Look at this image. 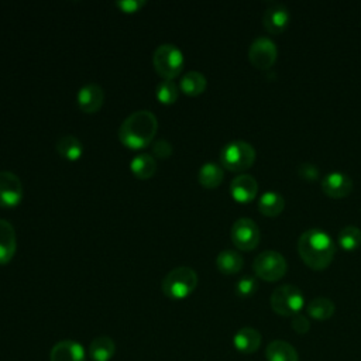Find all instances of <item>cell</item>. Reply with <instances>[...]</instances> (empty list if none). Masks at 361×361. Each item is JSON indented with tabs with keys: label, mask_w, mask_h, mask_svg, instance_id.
Instances as JSON below:
<instances>
[{
	"label": "cell",
	"mask_w": 361,
	"mask_h": 361,
	"mask_svg": "<svg viewBox=\"0 0 361 361\" xmlns=\"http://www.w3.org/2000/svg\"><path fill=\"white\" fill-rule=\"evenodd\" d=\"M298 252L310 269L322 271L331 264L336 254V243L329 233L320 228H310L300 234Z\"/></svg>",
	"instance_id": "obj_1"
},
{
	"label": "cell",
	"mask_w": 361,
	"mask_h": 361,
	"mask_svg": "<svg viewBox=\"0 0 361 361\" xmlns=\"http://www.w3.org/2000/svg\"><path fill=\"white\" fill-rule=\"evenodd\" d=\"M158 130V120L149 110H137L127 116L118 127L120 142L131 149H141L151 144Z\"/></svg>",
	"instance_id": "obj_2"
},
{
	"label": "cell",
	"mask_w": 361,
	"mask_h": 361,
	"mask_svg": "<svg viewBox=\"0 0 361 361\" xmlns=\"http://www.w3.org/2000/svg\"><path fill=\"white\" fill-rule=\"evenodd\" d=\"M197 286V274L190 267H176L162 279L161 289L169 299L180 300L188 298Z\"/></svg>",
	"instance_id": "obj_3"
},
{
	"label": "cell",
	"mask_w": 361,
	"mask_h": 361,
	"mask_svg": "<svg viewBox=\"0 0 361 361\" xmlns=\"http://www.w3.org/2000/svg\"><path fill=\"white\" fill-rule=\"evenodd\" d=\"M183 63V54L175 44H161L152 54L154 69L164 79L176 78L182 72Z\"/></svg>",
	"instance_id": "obj_4"
},
{
	"label": "cell",
	"mask_w": 361,
	"mask_h": 361,
	"mask_svg": "<svg viewBox=\"0 0 361 361\" xmlns=\"http://www.w3.org/2000/svg\"><path fill=\"white\" fill-rule=\"evenodd\" d=\"M255 161V149L247 141H231L220 151L221 166L231 172H241L248 169Z\"/></svg>",
	"instance_id": "obj_5"
},
{
	"label": "cell",
	"mask_w": 361,
	"mask_h": 361,
	"mask_svg": "<svg viewBox=\"0 0 361 361\" xmlns=\"http://www.w3.org/2000/svg\"><path fill=\"white\" fill-rule=\"evenodd\" d=\"M269 303L272 310L285 317H293L300 313L305 305V296L302 290L295 285H282L278 286L269 298Z\"/></svg>",
	"instance_id": "obj_6"
},
{
	"label": "cell",
	"mask_w": 361,
	"mask_h": 361,
	"mask_svg": "<svg viewBox=\"0 0 361 361\" xmlns=\"http://www.w3.org/2000/svg\"><path fill=\"white\" fill-rule=\"evenodd\" d=\"M252 269L259 279L265 282H275L285 276L288 264L285 257L278 251L265 250L255 257L252 262Z\"/></svg>",
	"instance_id": "obj_7"
},
{
	"label": "cell",
	"mask_w": 361,
	"mask_h": 361,
	"mask_svg": "<svg viewBox=\"0 0 361 361\" xmlns=\"http://www.w3.org/2000/svg\"><path fill=\"white\" fill-rule=\"evenodd\" d=\"M230 235L233 244L243 251L254 250L259 244L261 238V233L257 223L247 217H241L233 223Z\"/></svg>",
	"instance_id": "obj_8"
},
{
	"label": "cell",
	"mask_w": 361,
	"mask_h": 361,
	"mask_svg": "<svg viewBox=\"0 0 361 361\" xmlns=\"http://www.w3.org/2000/svg\"><path fill=\"white\" fill-rule=\"evenodd\" d=\"M278 56V49L271 38L259 37L252 41L248 49V59L257 69L267 71L274 66Z\"/></svg>",
	"instance_id": "obj_9"
},
{
	"label": "cell",
	"mask_w": 361,
	"mask_h": 361,
	"mask_svg": "<svg viewBox=\"0 0 361 361\" xmlns=\"http://www.w3.org/2000/svg\"><path fill=\"white\" fill-rule=\"evenodd\" d=\"M23 199L20 178L10 171H0V206L14 207Z\"/></svg>",
	"instance_id": "obj_10"
},
{
	"label": "cell",
	"mask_w": 361,
	"mask_h": 361,
	"mask_svg": "<svg viewBox=\"0 0 361 361\" xmlns=\"http://www.w3.org/2000/svg\"><path fill=\"white\" fill-rule=\"evenodd\" d=\"M289 21H290L289 10L281 3H271L265 8L262 16L264 28L274 35L282 34L289 25Z\"/></svg>",
	"instance_id": "obj_11"
},
{
	"label": "cell",
	"mask_w": 361,
	"mask_h": 361,
	"mask_svg": "<svg viewBox=\"0 0 361 361\" xmlns=\"http://www.w3.org/2000/svg\"><path fill=\"white\" fill-rule=\"evenodd\" d=\"M322 190L331 199H343L353 192V180L343 172H331L323 178Z\"/></svg>",
	"instance_id": "obj_12"
},
{
	"label": "cell",
	"mask_w": 361,
	"mask_h": 361,
	"mask_svg": "<svg viewBox=\"0 0 361 361\" xmlns=\"http://www.w3.org/2000/svg\"><path fill=\"white\" fill-rule=\"evenodd\" d=\"M76 102L82 111L89 114L96 113L104 102V90L97 83L83 85L76 93Z\"/></svg>",
	"instance_id": "obj_13"
},
{
	"label": "cell",
	"mask_w": 361,
	"mask_h": 361,
	"mask_svg": "<svg viewBox=\"0 0 361 361\" xmlns=\"http://www.w3.org/2000/svg\"><path fill=\"white\" fill-rule=\"evenodd\" d=\"M230 193L235 202L250 203L255 199L258 193V183L254 176L248 173H241L231 180Z\"/></svg>",
	"instance_id": "obj_14"
},
{
	"label": "cell",
	"mask_w": 361,
	"mask_h": 361,
	"mask_svg": "<svg viewBox=\"0 0 361 361\" xmlns=\"http://www.w3.org/2000/svg\"><path fill=\"white\" fill-rule=\"evenodd\" d=\"M49 361H85V350L78 341L62 340L51 348Z\"/></svg>",
	"instance_id": "obj_15"
},
{
	"label": "cell",
	"mask_w": 361,
	"mask_h": 361,
	"mask_svg": "<svg viewBox=\"0 0 361 361\" xmlns=\"http://www.w3.org/2000/svg\"><path fill=\"white\" fill-rule=\"evenodd\" d=\"M17 248L16 230L10 221L0 219V265L10 262Z\"/></svg>",
	"instance_id": "obj_16"
},
{
	"label": "cell",
	"mask_w": 361,
	"mask_h": 361,
	"mask_svg": "<svg viewBox=\"0 0 361 361\" xmlns=\"http://www.w3.org/2000/svg\"><path fill=\"white\" fill-rule=\"evenodd\" d=\"M261 333L254 327H241L233 337V344L241 354H252L261 345Z\"/></svg>",
	"instance_id": "obj_17"
},
{
	"label": "cell",
	"mask_w": 361,
	"mask_h": 361,
	"mask_svg": "<svg viewBox=\"0 0 361 361\" xmlns=\"http://www.w3.org/2000/svg\"><path fill=\"white\" fill-rule=\"evenodd\" d=\"M267 361H299L298 351L283 340H274L265 348Z\"/></svg>",
	"instance_id": "obj_18"
},
{
	"label": "cell",
	"mask_w": 361,
	"mask_h": 361,
	"mask_svg": "<svg viewBox=\"0 0 361 361\" xmlns=\"http://www.w3.org/2000/svg\"><path fill=\"white\" fill-rule=\"evenodd\" d=\"M285 207V199L275 190H267L259 196L258 210L267 217H276Z\"/></svg>",
	"instance_id": "obj_19"
},
{
	"label": "cell",
	"mask_w": 361,
	"mask_h": 361,
	"mask_svg": "<svg viewBox=\"0 0 361 361\" xmlns=\"http://www.w3.org/2000/svg\"><path fill=\"white\" fill-rule=\"evenodd\" d=\"M244 265L243 257L234 250H223L216 258L217 269L224 275H234L241 271Z\"/></svg>",
	"instance_id": "obj_20"
},
{
	"label": "cell",
	"mask_w": 361,
	"mask_h": 361,
	"mask_svg": "<svg viewBox=\"0 0 361 361\" xmlns=\"http://www.w3.org/2000/svg\"><path fill=\"white\" fill-rule=\"evenodd\" d=\"M116 353V344L109 336H99L92 340L89 354L93 361H110Z\"/></svg>",
	"instance_id": "obj_21"
},
{
	"label": "cell",
	"mask_w": 361,
	"mask_h": 361,
	"mask_svg": "<svg viewBox=\"0 0 361 361\" xmlns=\"http://www.w3.org/2000/svg\"><path fill=\"white\" fill-rule=\"evenodd\" d=\"M130 169L138 179H149L157 171V161L151 154H137L130 161Z\"/></svg>",
	"instance_id": "obj_22"
},
{
	"label": "cell",
	"mask_w": 361,
	"mask_h": 361,
	"mask_svg": "<svg viewBox=\"0 0 361 361\" xmlns=\"http://www.w3.org/2000/svg\"><path fill=\"white\" fill-rule=\"evenodd\" d=\"M224 178V171L223 166L214 164V162H206L200 166L197 172V180L202 186L207 189L217 188Z\"/></svg>",
	"instance_id": "obj_23"
},
{
	"label": "cell",
	"mask_w": 361,
	"mask_h": 361,
	"mask_svg": "<svg viewBox=\"0 0 361 361\" xmlns=\"http://www.w3.org/2000/svg\"><path fill=\"white\" fill-rule=\"evenodd\" d=\"M58 154L68 161H78L83 154V144L75 135H63L56 141Z\"/></svg>",
	"instance_id": "obj_24"
},
{
	"label": "cell",
	"mask_w": 361,
	"mask_h": 361,
	"mask_svg": "<svg viewBox=\"0 0 361 361\" xmlns=\"http://www.w3.org/2000/svg\"><path fill=\"white\" fill-rule=\"evenodd\" d=\"M206 86H207L206 76L197 71L186 72L179 82V89L188 96H197L203 93Z\"/></svg>",
	"instance_id": "obj_25"
},
{
	"label": "cell",
	"mask_w": 361,
	"mask_h": 361,
	"mask_svg": "<svg viewBox=\"0 0 361 361\" xmlns=\"http://www.w3.org/2000/svg\"><path fill=\"white\" fill-rule=\"evenodd\" d=\"M334 310H336V306H334L333 300H330L329 298H314L306 306L307 314L312 319L319 320V322H324V320L330 319L334 314Z\"/></svg>",
	"instance_id": "obj_26"
},
{
	"label": "cell",
	"mask_w": 361,
	"mask_h": 361,
	"mask_svg": "<svg viewBox=\"0 0 361 361\" xmlns=\"http://www.w3.org/2000/svg\"><path fill=\"white\" fill-rule=\"evenodd\" d=\"M338 245L344 251H354L361 245V228L357 226H344L338 231Z\"/></svg>",
	"instance_id": "obj_27"
},
{
	"label": "cell",
	"mask_w": 361,
	"mask_h": 361,
	"mask_svg": "<svg viewBox=\"0 0 361 361\" xmlns=\"http://www.w3.org/2000/svg\"><path fill=\"white\" fill-rule=\"evenodd\" d=\"M179 96V87L172 79H162L155 87V97L162 104H172Z\"/></svg>",
	"instance_id": "obj_28"
},
{
	"label": "cell",
	"mask_w": 361,
	"mask_h": 361,
	"mask_svg": "<svg viewBox=\"0 0 361 361\" xmlns=\"http://www.w3.org/2000/svg\"><path fill=\"white\" fill-rule=\"evenodd\" d=\"M257 289H258V283H257V279L252 276H244L238 279V282L235 283V293L240 298H250L257 292Z\"/></svg>",
	"instance_id": "obj_29"
},
{
	"label": "cell",
	"mask_w": 361,
	"mask_h": 361,
	"mask_svg": "<svg viewBox=\"0 0 361 361\" xmlns=\"http://www.w3.org/2000/svg\"><path fill=\"white\" fill-rule=\"evenodd\" d=\"M151 155L157 159H168L172 152H173V148H172V144L164 138L161 140H157L152 142V147H151Z\"/></svg>",
	"instance_id": "obj_30"
},
{
	"label": "cell",
	"mask_w": 361,
	"mask_h": 361,
	"mask_svg": "<svg viewBox=\"0 0 361 361\" xmlns=\"http://www.w3.org/2000/svg\"><path fill=\"white\" fill-rule=\"evenodd\" d=\"M298 175L307 182H313L319 178V169L312 164H302L298 166Z\"/></svg>",
	"instance_id": "obj_31"
},
{
	"label": "cell",
	"mask_w": 361,
	"mask_h": 361,
	"mask_svg": "<svg viewBox=\"0 0 361 361\" xmlns=\"http://www.w3.org/2000/svg\"><path fill=\"white\" fill-rule=\"evenodd\" d=\"M290 326L292 329L298 333V334H306L309 330H310V322L306 316L298 313L292 317V322H290Z\"/></svg>",
	"instance_id": "obj_32"
},
{
	"label": "cell",
	"mask_w": 361,
	"mask_h": 361,
	"mask_svg": "<svg viewBox=\"0 0 361 361\" xmlns=\"http://www.w3.org/2000/svg\"><path fill=\"white\" fill-rule=\"evenodd\" d=\"M145 4L144 0H123L116 1V6L124 13H135Z\"/></svg>",
	"instance_id": "obj_33"
}]
</instances>
